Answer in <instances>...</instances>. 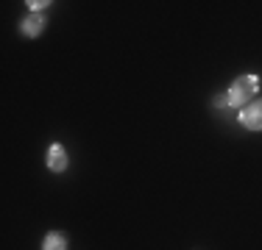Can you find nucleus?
<instances>
[{"mask_svg": "<svg viewBox=\"0 0 262 250\" xmlns=\"http://www.w3.org/2000/svg\"><path fill=\"white\" fill-rule=\"evenodd\" d=\"M257 92H259V75H254V72L240 75V78L229 86V92H226V95H229V106H232V109H246V106L254 100Z\"/></svg>", "mask_w": 262, "mask_h": 250, "instance_id": "nucleus-1", "label": "nucleus"}, {"mask_svg": "<svg viewBox=\"0 0 262 250\" xmlns=\"http://www.w3.org/2000/svg\"><path fill=\"white\" fill-rule=\"evenodd\" d=\"M240 125L248 131H262V100H254V103H248L246 109H240Z\"/></svg>", "mask_w": 262, "mask_h": 250, "instance_id": "nucleus-2", "label": "nucleus"}, {"mask_svg": "<svg viewBox=\"0 0 262 250\" xmlns=\"http://www.w3.org/2000/svg\"><path fill=\"white\" fill-rule=\"evenodd\" d=\"M67 164H70V161H67V150L61 147L59 142L48 147V170L51 172H64Z\"/></svg>", "mask_w": 262, "mask_h": 250, "instance_id": "nucleus-3", "label": "nucleus"}, {"mask_svg": "<svg viewBox=\"0 0 262 250\" xmlns=\"http://www.w3.org/2000/svg\"><path fill=\"white\" fill-rule=\"evenodd\" d=\"M20 31H23V36H28V39H34V36H39L42 31H45V17L42 14H26L23 17V22H20Z\"/></svg>", "mask_w": 262, "mask_h": 250, "instance_id": "nucleus-4", "label": "nucleus"}, {"mask_svg": "<svg viewBox=\"0 0 262 250\" xmlns=\"http://www.w3.org/2000/svg\"><path fill=\"white\" fill-rule=\"evenodd\" d=\"M42 250H67V236L51 231V234L42 239Z\"/></svg>", "mask_w": 262, "mask_h": 250, "instance_id": "nucleus-5", "label": "nucleus"}, {"mask_svg": "<svg viewBox=\"0 0 262 250\" xmlns=\"http://www.w3.org/2000/svg\"><path fill=\"white\" fill-rule=\"evenodd\" d=\"M26 6H28L31 11H34V14H39V11H42V9H48V6H51V3H48V0H39V3H36V0H28Z\"/></svg>", "mask_w": 262, "mask_h": 250, "instance_id": "nucleus-6", "label": "nucleus"}, {"mask_svg": "<svg viewBox=\"0 0 262 250\" xmlns=\"http://www.w3.org/2000/svg\"><path fill=\"white\" fill-rule=\"evenodd\" d=\"M212 106H215V109H226V106H229V95H226V92H223V95H217L215 100H212Z\"/></svg>", "mask_w": 262, "mask_h": 250, "instance_id": "nucleus-7", "label": "nucleus"}]
</instances>
